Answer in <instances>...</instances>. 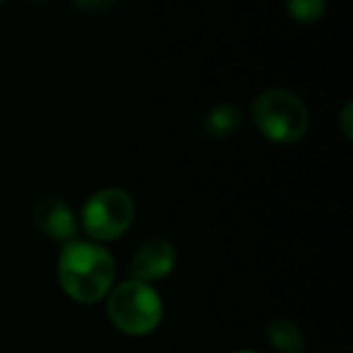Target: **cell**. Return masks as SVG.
Segmentation results:
<instances>
[{
	"instance_id": "obj_1",
	"label": "cell",
	"mask_w": 353,
	"mask_h": 353,
	"mask_svg": "<svg viewBox=\"0 0 353 353\" xmlns=\"http://www.w3.org/2000/svg\"><path fill=\"white\" fill-rule=\"evenodd\" d=\"M116 263L99 242L72 240L58 256V281L64 294L79 304H95L114 288Z\"/></svg>"
},
{
	"instance_id": "obj_2",
	"label": "cell",
	"mask_w": 353,
	"mask_h": 353,
	"mask_svg": "<svg viewBox=\"0 0 353 353\" xmlns=\"http://www.w3.org/2000/svg\"><path fill=\"white\" fill-rule=\"evenodd\" d=\"M252 122L259 132L279 145L298 143L310 126L306 103L288 89H267L250 105Z\"/></svg>"
},
{
	"instance_id": "obj_3",
	"label": "cell",
	"mask_w": 353,
	"mask_h": 353,
	"mask_svg": "<svg viewBox=\"0 0 353 353\" xmlns=\"http://www.w3.org/2000/svg\"><path fill=\"white\" fill-rule=\"evenodd\" d=\"M105 310L118 331L134 337L155 331L163 319V302L159 294L139 279H128L112 288Z\"/></svg>"
},
{
	"instance_id": "obj_4",
	"label": "cell",
	"mask_w": 353,
	"mask_h": 353,
	"mask_svg": "<svg viewBox=\"0 0 353 353\" xmlns=\"http://www.w3.org/2000/svg\"><path fill=\"white\" fill-rule=\"evenodd\" d=\"M134 219L132 196L122 188H101L93 192L81 213L85 232L95 242H112L128 232Z\"/></svg>"
},
{
	"instance_id": "obj_5",
	"label": "cell",
	"mask_w": 353,
	"mask_h": 353,
	"mask_svg": "<svg viewBox=\"0 0 353 353\" xmlns=\"http://www.w3.org/2000/svg\"><path fill=\"white\" fill-rule=\"evenodd\" d=\"M176 267V248L165 238L147 240L130 261L132 279L139 281H157L168 277Z\"/></svg>"
},
{
	"instance_id": "obj_6",
	"label": "cell",
	"mask_w": 353,
	"mask_h": 353,
	"mask_svg": "<svg viewBox=\"0 0 353 353\" xmlns=\"http://www.w3.org/2000/svg\"><path fill=\"white\" fill-rule=\"evenodd\" d=\"M33 223L41 234H46L54 242L68 244L77 240V232H79L77 217L62 199L56 196L41 199L33 207Z\"/></svg>"
},
{
	"instance_id": "obj_7",
	"label": "cell",
	"mask_w": 353,
	"mask_h": 353,
	"mask_svg": "<svg viewBox=\"0 0 353 353\" xmlns=\"http://www.w3.org/2000/svg\"><path fill=\"white\" fill-rule=\"evenodd\" d=\"M205 132L213 139H228L236 134L242 126V110L232 103L213 105L203 120Z\"/></svg>"
},
{
	"instance_id": "obj_8",
	"label": "cell",
	"mask_w": 353,
	"mask_h": 353,
	"mask_svg": "<svg viewBox=\"0 0 353 353\" xmlns=\"http://www.w3.org/2000/svg\"><path fill=\"white\" fill-rule=\"evenodd\" d=\"M269 343L281 353H300L304 347V335L294 321L277 319L267 327Z\"/></svg>"
},
{
	"instance_id": "obj_9",
	"label": "cell",
	"mask_w": 353,
	"mask_h": 353,
	"mask_svg": "<svg viewBox=\"0 0 353 353\" xmlns=\"http://www.w3.org/2000/svg\"><path fill=\"white\" fill-rule=\"evenodd\" d=\"M285 8L298 23H316L327 10V0H285Z\"/></svg>"
},
{
	"instance_id": "obj_10",
	"label": "cell",
	"mask_w": 353,
	"mask_h": 353,
	"mask_svg": "<svg viewBox=\"0 0 353 353\" xmlns=\"http://www.w3.org/2000/svg\"><path fill=\"white\" fill-rule=\"evenodd\" d=\"M116 0H74L77 8L83 10L85 14H99L103 10H108Z\"/></svg>"
},
{
	"instance_id": "obj_11",
	"label": "cell",
	"mask_w": 353,
	"mask_h": 353,
	"mask_svg": "<svg viewBox=\"0 0 353 353\" xmlns=\"http://www.w3.org/2000/svg\"><path fill=\"white\" fill-rule=\"evenodd\" d=\"M352 101H347L345 108H343V112H341V128H343V132H345L347 139H352Z\"/></svg>"
},
{
	"instance_id": "obj_12",
	"label": "cell",
	"mask_w": 353,
	"mask_h": 353,
	"mask_svg": "<svg viewBox=\"0 0 353 353\" xmlns=\"http://www.w3.org/2000/svg\"><path fill=\"white\" fill-rule=\"evenodd\" d=\"M29 2H50V0H29Z\"/></svg>"
},
{
	"instance_id": "obj_13",
	"label": "cell",
	"mask_w": 353,
	"mask_h": 353,
	"mask_svg": "<svg viewBox=\"0 0 353 353\" xmlns=\"http://www.w3.org/2000/svg\"><path fill=\"white\" fill-rule=\"evenodd\" d=\"M4 2H6V0H0V4H4Z\"/></svg>"
},
{
	"instance_id": "obj_14",
	"label": "cell",
	"mask_w": 353,
	"mask_h": 353,
	"mask_svg": "<svg viewBox=\"0 0 353 353\" xmlns=\"http://www.w3.org/2000/svg\"><path fill=\"white\" fill-rule=\"evenodd\" d=\"M238 353H252V352H238Z\"/></svg>"
}]
</instances>
